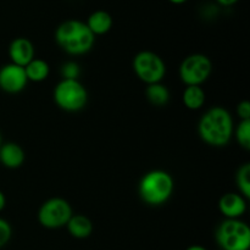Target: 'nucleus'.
<instances>
[{
	"instance_id": "obj_1",
	"label": "nucleus",
	"mask_w": 250,
	"mask_h": 250,
	"mask_svg": "<svg viewBox=\"0 0 250 250\" xmlns=\"http://www.w3.org/2000/svg\"><path fill=\"white\" fill-rule=\"evenodd\" d=\"M234 124L229 110L222 106L210 107L198 124V134L208 146H226L233 137Z\"/></svg>"
},
{
	"instance_id": "obj_2",
	"label": "nucleus",
	"mask_w": 250,
	"mask_h": 250,
	"mask_svg": "<svg viewBox=\"0 0 250 250\" xmlns=\"http://www.w3.org/2000/svg\"><path fill=\"white\" fill-rule=\"evenodd\" d=\"M55 42L68 55L78 56L89 53L95 43V36L85 22L66 20L55 31Z\"/></svg>"
},
{
	"instance_id": "obj_3",
	"label": "nucleus",
	"mask_w": 250,
	"mask_h": 250,
	"mask_svg": "<svg viewBox=\"0 0 250 250\" xmlns=\"http://www.w3.org/2000/svg\"><path fill=\"white\" fill-rule=\"evenodd\" d=\"M175 182L172 176L164 170H151L139 181L138 194L146 204L160 207L172 197Z\"/></svg>"
},
{
	"instance_id": "obj_4",
	"label": "nucleus",
	"mask_w": 250,
	"mask_h": 250,
	"mask_svg": "<svg viewBox=\"0 0 250 250\" xmlns=\"http://www.w3.org/2000/svg\"><path fill=\"white\" fill-rule=\"evenodd\" d=\"M54 102L61 110L77 112L85 107L88 92L78 80H61L54 88Z\"/></svg>"
},
{
	"instance_id": "obj_5",
	"label": "nucleus",
	"mask_w": 250,
	"mask_h": 250,
	"mask_svg": "<svg viewBox=\"0 0 250 250\" xmlns=\"http://www.w3.org/2000/svg\"><path fill=\"white\" fill-rule=\"evenodd\" d=\"M217 244L224 250H248L250 229L241 219H226L216 229Z\"/></svg>"
},
{
	"instance_id": "obj_6",
	"label": "nucleus",
	"mask_w": 250,
	"mask_h": 250,
	"mask_svg": "<svg viewBox=\"0 0 250 250\" xmlns=\"http://www.w3.org/2000/svg\"><path fill=\"white\" fill-rule=\"evenodd\" d=\"M132 67L137 77L146 85L161 83L166 75L165 61L150 50H143L136 54L132 61Z\"/></svg>"
},
{
	"instance_id": "obj_7",
	"label": "nucleus",
	"mask_w": 250,
	"mask_h": 250,
	"mask_svg": "<svg viewBox=\"0 0 250 250\" xmlns=\"http://www.w3.org/2000/svg\"><path fill=\"white\" fill-rule=\"evenodd\" d=\"M212 72V62L204 54H192L185 58L178 68L181 81L186 85H202L209 80Z\"/></svg>"
},
{
	"instance_id": "obj_8",
	"label": "nucleus",
	"mask_w": 250,
	"mask_h": 250,
	"mask_svg": "<svg viewBox=\"0 0 250 250\" xmlns=\"http://www.w3.org/2000/svg\"><path fill=\"white\" fill-rule=\"evenodd\" d=\"M72 215V208L67 200L62 198H51L39 208L38 221L45 229H55L66 226Z\"/></svg>"
},
{
	"instance_id": "obj_9",
	"label": "nucleus",
	"mask_w": 250,
	"mask_h": 250,
	"mask_svg": "<svg viewBox=\"0 0 250 250\" xmlns=\"http://www.w3.org/2000/svg\"><path fill=\"white\" fill-rule=\"evenodd\" d=\"M27 83L24 67L10 62L0 68V89L5 93L17 94L27 87Z\"/></svg>"
},
{
	"instance_id": "obj_10",
	"label": "nucleus",
	"mask_w": 250,
	"mask_h": 250,
	"mask_svg": "<svg viewBox=\"0 0 250 250\" xmlns=\"http://www.w3.org/2000/svg\"><path fill=\"white\" fill-rule=\"evenodd\" d=\"M219 210L226 219H241L247 211V199L239 193H226L220 198Z\"/></svg>"
},
{
	"instance_id": "obj_11",
	"label": "nucleus",
	"mask_w": 250,
	"mask_h": 250,
	"mask_svg": "<svg viewBox=\"0 0 250 250\" xmlns=\"http://www.w3.org/2000/svg\"><path fill=\"white\" fill-rule=\"evenodd\" d=\"M34 45L28 38L19 37L10 43L9 58L11 63L24 67L34 59Z\"/></svg>"
},
{
	"instance_id": "obj_12",
	"label": "nucleus",
	"mask_w": 250,
	"mask_h": 250,
	"mask_svg": "<svg viewBox=\"0 0 250 250\" xmlns=\"http://www.w3.org/2000/svg\"><path fill=\"white\" fill-rule=\"evenodd\" d=\"M26 159L24 150L14 142H7L0 146V163L7 168H19Z\"/></svg>"
},
{
	"instance_id": "obj_13",
	"label": "nucleus",
	"mask_w": 250,
	"mask_h": 250,
	"mask_svg": "<svg viewBox=\"0 0 250 250\" xmlns=\"http://www.w3.org/2000/svg\"><path fill=\"white\" fill-rule=\"evenodd\" d=\"M85 24L95 37L104 36L112 28L114 20H112L111 15L105 10H97L89 15Z\"/></svg>"
},
{
	"instance_id": "obj_14",
	"label": "nucleus",
	"mask_w": 250,
	"mask_h": 250,
	"mask_svg": "<svg viewBox=\"0 0 250 250\" xmlns=\"http://www.w3.org/2000/svg\"><path fill=\"white\" fill-rule=\"evenodd\" d=\"M68 233L77 239H84L89 237L93 232V224L84 215H72L68 220L67 225Z\"/></svg>"
},
{
	"instance_id": "obj_15",
	"label": "nucleus",
	"mask_w": 250,
	"mask_h": 250,
	"mask_svg": "<svg viewBox=\"0 0 250 250\" xmlns=\"http://www.w3.org/2000/svg\"><path fill=\"white\" fill-rule=\"evenodd\" d=\"M205 92L202 85H187L183 90L182 102L188 110H199L205 104Z\"/></svg>"
},
{
	"instance_id": "obj_16",
	"label": "nucleus",
	"mask_w": 250,
	"mask_h": 250,
	"mask_svg": "<svg viewBox=\"0 0 250 250\" xmlns=\"http://www.w3.org/2000/svg\"><path fill=\"white\" fill-rule=\"evenodd\" d=\"M24 72H26L28 82L41 83L45 81L50 75V66L43 59L34 58L28 65L24 66Z\"/></svg>"
},
{
	"instance_id": "obj_17",
	"label": "nucleus",
	"mask_w": 250,
	"mask_h": 250,
	"mask_svg": "<svg viewBox=\"0 0 250 250\" xmlns=\"http://www.w3.org/2000/svg\"><path fill=\"white\" fill-rule=\"evenodd\" d=\"M146 97L151 105L158 107L165 106L170 102V92H168L167 87L161 83L146 85Z\"/></svg>"
},
{
	"instance_id": "obj_18",
	"label": "nucleus",
	"mask_w": 250,
	"mask_h": 250,
	"mask_svg": "<svg viewBox=\"0 0 250 250\" xmlns=\"http://www.w3.org/2000/svg\"><path fill=\"white\" fill-rule=\"evenodd\" d=\"M236 183L238 187L239 194L246 199L250 198V164L246 163L241 165L236 175Z\"/></svg>"
},
{
	"instance_id": "obj_19",
	"label": "nucleus",
	"mask_w": 250,
	"mask_h": 250,
	"mask_svg": "<svg viewBox=\"0 0 250 250\" xmlns=\"http://www.w3.org/2000/svg\"><path fill=\"white\" fill-rule=\"evenodd\" d=\"M233 136L239 146L246 150L250 149V120H243L237 125L233 131Z\"/></svg>"
},
{
	"instance_id": "obj_20",
	"label": "nucleus",
	"mask_w": 250,
	"mask_h": 250,
	"mask_svg": "<svg viewBox=\"0 0 250 250\" xmlns=\"http://www.w3.org/2000/svg\"><path fill=\"white\" fill-rule=\"evenodd\" d=\"M60 73L62 80H78L81 75V67L76 61H67L61 65Z\"/></svg>"
},
{
	"instance_id": "obj_21",
	"label": "nucleus",
	"mask_w": 250,
	"mask_h": 250,
	"mask_svg": "<svg viewBox=\"0 0 250 250\" xmlns=\"http://www.w3.org/2000/svg\"><path fill=\"white\" fill-rule=\"evenodd\" d=\"M11 234L12 229L10 224L6 220L0 217V248H2V247L9 243L10 238H11Z\"/></svg>"
},
{
	"instance_id": "obj_22",
	"label": "nucleus",
	"mask_w": 250,
	"mask_h": 250,
	"mask_svg": "<svg viewBox=\"0 0 250 250\" xmlns=\"http://www.w3.org/2000/svg\"><path fill=\"white\" fill-rule=\"evenodd\" d=\"M237 115L239 116L241 121L243 120H250V103L248 100H243L237 105Z\"/></svg>"
},
{
	"instance_id": "obj_23",
	"label": "nucleus",
	"mask_w": 250,
	"mask_h": 250,
	"mask_svg": "<svg viewBox=\"0 0 250 250\" xmlns=\"http://www.w3.org/2000/svg\"><path fill=\"white\" fill-rule=\"evenodd\" d=\"M238 1L239 0H216L217 4L221 5V6H226V7L232 6V5L237 4Z\"/></svg>"
},
{
	"instance_id": "obj_24",
	"label": "nucleus",
	"mask_w": 250,
	"mask_h": 250,
	"mask_svg": "<svg viewBox=\"0 0 250 250\" xmlns=\"http://www.w3.org/2000/svg\"><path fill=\"white\" fill-rule=\"evenodd\" d=\"M5 207H6V198H5L4 193H2L1 190H0V212H1L2 210H4Z\"/></svg>"
},
{
	"instance_id": "obj_25",
	"label": "nucleus",
	"mask_w": 250,
	"mask_h": 250,
	"mask_svg": "<svg viewBox=\"0 0 250 250\" xmlns=\"http://www.w3.org/2000/svg\"><path fill=\"white\" fill-rule=\"evenodd\" d=\"M186 250H207V249L202 246H190L189 248H187Z\"/></svg>"
},
{
	"instance_id": "obj_26",
	"label": "nucleus",
	"mask_w": 250,
	"mask_h": 250,
	"mask_svg": "<svg viewBox=\"0 0 250 250\" xmlns=\"http://www.w3.org/2000/svg\"><path fill=\"white\" fill-rule=\"evenodd\" d=\"M170 2H172V4H176V5H181V4H185L187 0H168Z\"/></svg>"
},
{
	"instance_id": "obj_27",
	"label": "nucleus",
	"mask_w": 250,
	"mask_h": 250,
	"mask_svg": "<svg viewBox=\"0 0 250 250\" xmlns=\"http://www.w3.org/2000/svg\"><path fill=\"white\" fill-rule=\"evenodd\" d=\"M1 144H2L1 143V134H0V146H1Z\"/></svg>"
}]
</instances>
